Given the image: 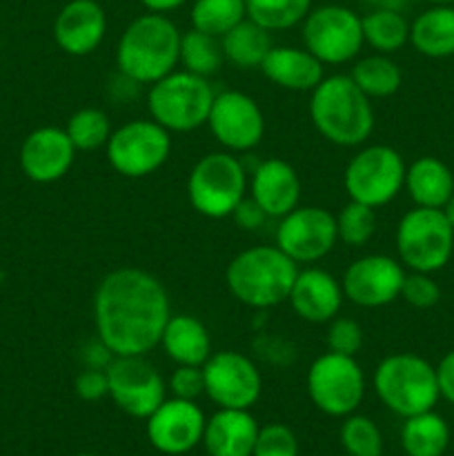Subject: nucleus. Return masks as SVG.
<instances>
[{
	"mask_svg": "<svg viewBox=\"0 0 454 456\" xmlns=\"http://www.w3.org/2000/svg\"><path fill=\"white\" fill-rule=\"evenodd\" d=\"M169 316L167 289L147 270L107 272L93 292L96 338L114 356H147L156 350Z\"/></svg>",
	"mask_w": 454,
	"mask_h": 456,
	"instance_id": "obj_1",
	"label": "nucleus"
},
{
	"mask_svg": "<svg viewBox=\"0 0 454 456\" xmlns=\"http://www.w3.org/2000/svg\"><path fill=\"white\" fill-rule=\"evenodd\" d=\"M310 120L316 132L336 147H361L374 132L372 98L350 74L325 76L310 92Z\"/></svg>",
	"mask_w": 454,
	"mask_h": 456,
	"instance_id": "obj_2",
	"label": "nucleus"
},
{
	"mask_svg": "<svg viewBox=\"0 0 454 456\" xmlns=\"http://www.w3.org/2000/svg\"><path fill=\"white\" fill-rule=\"evenodd\" d=\"M181 53V29L165 13H142L134 18L116 45V67L120 76L136 85H154L172 74Z\"/></svg>",
	"mask_w": 454,
	"mask_h": 456,
	"instance_id": "obj_3",
	"label": "nucleus"
},
{
	"mask_svg": "<svg viewBox=\"0 0 454 456\" xmlns=\"http://www.w3.org/2000/svg\"><path fill=\"white\" fill-rule=\"evenodd\" d=\"M298 265L276 245H256L236 254L225 270V283L231 297L252 310L288 303Z\"/></svg>",
	"mask_w": 454,
	"mask_h": 456,
	"instance_id": "obj_4",
	"label": "nucleus"
},
{
	"mask_svg": "<svg viewBox=\"0 0 454 456\" xmlns=\"http://www.w3.org/2000/svg\"><path fill=\"white\" fill-rule=\"evenodd\" d=\"M372 386L378 401L401 419L434 410L441 399L434 365L412 352H396L378 361Z\"/></svg>",
	"mask_w": 454,
	"mask_h": 456,
	"instance_id": "obj_5",
	"label": "nucleus"
},
{
	"mask_svg": "<svg viewBox=\"0 0 454 456\" xmlns=\"http://www.w3.org/2000/svg\"><path fill=\"white\" fill-rule=\"evenodd\" d=\"M214 96L207 78L185 69H174L165 78L150 85L147 111L169 134H187L207 125Z\"/></svg>",
	"mask_w": 454,
	"mask_h": 456,
	"instance_id": "obj_6",
	"label": "nucleus"
},
{
	"mask_svg": "<svg viewBox=\"0 0 454 456\" xmlns=\"http://www.w3.org/2000/svg\"><path fill=\"white\" fill-rule=\"evenodd\" d=\"M249 178L236 154L209 151L196 160L187 176V199L191 208L205 218H230L236 205L247 196Z\"/></svg>",
	"mask_w": 454,
	"mask_h": 456,
	"instance_id": "obj_7",
	"label": "nucleus"
},
{
	"mask_svg": "<svg viewBox=\"0 0 454 456\" xmlns=\"http://www.w3.org/2000/svg\"><path fill=\"white\" fill-rule=\"evenodd\" d=\"M396 254L409 272L443 270L454 252V230L443 209L417 208L405 212L396 225Z\"/></svg>",
	"mask_w": 454,
	"mask_h": 456,
	"instance_id": "obj_8",
	"label": "nucleus"
},
{
	"mask_svg": "<svg viewBox=\"0 0 454 456\" xmlns=\"http://www.w3.org/2000/svg\"><path fill=\"white\" fill-rule=\"evenodd\" d=\"M403 156L390 145H365L347 160L343 187L350 200L378 209L392 203L405 187Z\"/></svg>",
	"mask_w": 454,
	"mask_h": 456,
	"instance_id": "obj_9",
	"label": "nucleus"
},
{
	"mask_svg": "<svg viewBox=\"0 0 454 456\" xmlns=\"http://www.w3.org/2000/svg\"><path fill=\"white\" fill-rule=\"evenodd\" d=\"M307 396L319 412L345 419L359 410L365 396V372L356 356L325 352L307 368Z\"/></svg>",
	"mask_w": 454,
	"mask_h": 456,
	"instance_id": "obj_10",
	"label": "nucleus"
},
{
	"mask_svg": "<svg viewBox=\"0 0 454 456\" xmlns=\"http://www.w3.org/2000/svg\"><path fill=\"white\" fill-rule=\"evenodd\" d=\"M111 169L125 178H147L172 154V134L154 118L127 120L114 129L105 145Z\"/></svg>",
	"mask_w": 454,
	"mask_h": 456,
	"instance_id": "obj_11",
	"label": "nucleus"
},
{
	"mask_svg": "<svg viewBox=\"0 0 454 456\" xmlns=\"http://www.w3.org/2000/svg\"><path fill=\"white\" fill-rule=\"evenodd\" d=\"M303 25V47L323 65H345L363 49L361 16L345 4L312 7Z\"/></svg>",
	"mask_w": 454,
	"mask_h": 456,
	"instance_id": "obj_12",
	"label": "nucleus"
},
{
	"mask_svg": "<svg viewBox=\"0 0 454 456\" xmlns=\"http://www.w3.org/2000/svg\"><path fill=\"white\" fill-rule=\"evenodd\" d=\"M203 374L205 395L223 410H249L263 395L261 370L243 352H212L205 361Z\"/></svg>",
	"mask_w": 454,
	"mask_h": 456,
	"instance_id": "obj_13",
	"label": "nucleus"
},
{
	"mask_svg": "<svg viewBox=\"0 0 454 456\" xmlns=\"http://www.w3.org/2000/svg\"><path fill=\"white\" fill-rule=\"evenodd\" d=\"M276 227V248L296 265H312L328 256L338 243L336 216L316 205H298Z\"/></svg>",
	"mask_w": 454,
	"mask_h": 456,
	"instance_id": "obj_14",
	"label": "nucleus"
},
{
	"mask_svg": "<svg viewBox=\"0 0 454 456\" xmlns=\"http://www.w3.org/2000/svg\"><path fill=\"white\" fill-rule=\"evenodd\" d=\"M105 372L109 399L127 417L147 419L167 399V383L145 356H114Z\"/></svg>",
	"mask_w": 454,
	"mask_h": 456,
	"instance_id": "obj_15",
	"label": "nucleus"
},
{
	"mask_svg": "<svg viewBox=\"0 0 454 456\" xmlns=\"http://www.w3.org/2000/svg\"><path fill=\"white\" fill-rule=\"evenodd\" d=\"M207 125L218 145L231 154L252 151L265 136L263 110L249 94L239 89H227L214 96Z\"/></svg>",
	"mask_w": 454,
	"mask_h": 456,
	"instance_id": "obj_16",
	"label": "nucleus"
},
{
	"mask_svg": "<svg viewBox=\"0 0 454 456\" xmlns=\"http://www.w3.org/2000/svg\"><path fill=\"white\" fill-rule=\"evenodd\" d=\"M403 279V263L385 254H368L347 265L341 285L347 301L365 310H377L390 305L401 297Z\"/></svg>",
	"mask_w": 454,
	"mask_h": 456,
	"instance_id": "obj_17",
	"label": "nucleus"
},
{
	"mask_svg": "<svg viewBox=\"0 0 454 456\" xmlns=\"http://www.w3.org/2000/svg\"><path fill=\"white\" fill-rule=\"evenodd\" d=\"M205 423L207 419H205L203 410L196 405V401L172 396V399H165L145 419L147 441L160 454L182 456L203 444Z\"/></svg>",
	"mask_w": 454,
	"mask_h": 456,
	"instance_id": "obj_18",
	"label": "nucleus"
},
{
	"mask_svg": "<svg viewBox=\"0 0 454 456\" xmlns=\"http://www.w3.org/2000/svg\"><path fill=\"white\" fill-rule=\"evenodd\" d=\"M74 160V142L61 127H38L22 141L20 169L29 181L40 185L65 178Z\"/></svg>",
	"mask_w": 454,
	"mask_h": 456,
	"instance_id": "obj_19",
	"label": "nucleus"
},
{
	"mask_svg": "<svg viewBox=\"0 0 454 456\" xmlns=\"http://www.w3.org/2000/svg\"><path fill=\"white\" fill-rule=\"evenodd\" d=\"M107 34V13L98 0H69L53 20V40L67 56L96 52Z\"/></svg>",
	"mask_w": 454,
	"mask_h": 456,
	"instance_id": "obj_20",
	"label": "nucleus"
},
{
	"mask_svg": "<svg viewBox=\"0 0 454 456\" xmlns=\"http://www.w3.org/2000/svg\"><path fill=\"white\" fill-rule=\"evenodd\" d=\"M345 294L341 281L334 279L328 270L305 267L298 270L289 289L288 303L294 314L312 325H328L341 312Z\"/></svg>",
	"mask_w": 454,
	"mask_h": 456,
	"instance_id": "obj_21",
	"label": "nucleus"
},
{
	"mask_svg": "<svg viewBox=\"0 0 454 456\" xmlns=\"http://www.w3.org/2000/svg\"><path fill=\"white\" fill-rule=\"evenodd\" d=\"M249 199L261 205L267 218H283L301 203V178L283 159H265L249 178Z\"/></svg>",
	"mask_w": 454,
	"mask_h": 456,
	"instance_id": "obj_22",
	"label": "nucleus"
},
{
	"mask_svg": "<svg viewBox=\"0 0 454 456\" xmlns=\"http://www.w3.org/2000/svg\"><path fill=\"white\" fill-rule=\"evenodd\" d=\"M258 428L249 410L218 408L205 423L203 445L209 456H252Z\"/></svg>",
	"mask_w": 454,
	"mask_h": 456,
	"instance_id": "obj_23",
	"label": "nucleus"
},
{
	"mask_svg": "<svg viewBox=\"0 0 454 456\" xmlns=\"http://www.w3.org/2000/svg\"><path fill=\"white\" fill-rule=\"evenodd\" d=\"M261 71L270 83L288 92H312L325 78V65L305 47H272Z\"/></svg>",
	"mask_w": 454,
	"mask_h": 456,
	"instance_id": "obj_24",
	"label": "nucleus"
},
{
	"mask_svg": "<svg viewBox=\"0 0 454 456\" xmlns=\"http://www.w3.org/2000/svg\"><path fill=\"white\" fill-rule=\"evenodd\" d=\"M165 356L176 365H199L212 356V337L200 319L191 314H172L160 337Z\"/></svg>",
	"mask_w": 454,
	"mask_h": 456,
	"instance_id": "obj_25",
	"label": "nucleus"
},
{
	"mask_svg": "<svg viewBox=\"0 0 454 456\" xmlns=\"http://www.w3.org/2000/svg\"><path fill=\"white\" fill-rule=\"evenodd\" d=\"M405 190L417 208L443 209L454 194V174L436 156H421L405 169Z\"/></svg>",
	"mask_w": 454,
	"mask_h": 456,
	"instance_id": "obj_26",
	"label": "nucleus"
},
{
	"mask_svg": "<svg viewBox=\"0 0 454 456\" xmlns=\"http://www.w3.org/2000/svg\"><path fill=\"white\" fill-rule=\"evenodd\" d=\"M409 45L426 58L454 56V4H432L409 22Z\"/></svg>",
	"mask_w": 454,
	"mask_h": 456,
	"instance_id": "obj_27",
	"label": "nucleus"
},
{
	"mask_svg": "<svg viewBox=\"0 0 454 456\" xmlns=\"http://www.w3.org/2000/svg\"><path fill=\"white\" fill-rule=\"evenodd\" d=\"M221 47L225 61L231 62L236 69H261L263 61L274 45H272V31L245 18L223 36Z\"/></svg>",
	"mask_w": 454,
	"mask_h": 456,
	"instance_id": "obj_28",
	"label": "nucleus"
},
{
	"mask_svg": "<svg viewBox=\"0 0 454 456\" xmlns=\"http://www.w3.org/2000/svg\"><path fill=\"white\" fill-rule=\"evenodd\" d=\"M450 445V428L434 410L403 419L401 448L408 456H443Z\"/></svg>",
	"mask_w": 454,
	"mask_h": 456,
	"instance_id": "obj_29",
	"label": "nucleus"
},
{
	"mask_svg": "<svg viewBox=\"0 0 454 456\" xmlns=\"http://www.w3.org/2000/svg\"><path fill=\"white\" fill-rule=\"evenodd\" d=\"M365 45L377 53H396L409 43V22L401 9H369L361 16Z\"/></svg>",
	"mask_w": 454,
	"mask_h": 456,
	"instance_id": "obj_30",
	"label": "nucleus"
},
{
	"mask_svg": "<svg viewBox=\"0 0 454 456\" xmlns=\"http://www.w3.org/2000/svg\"><path fill=\"white\" fill-rule=\"evenodd\" d=\"M350 78L368 98L394 96L403 83V71L387 53H372L352 65Z\"/></svg>",
	"mask_w": 454,
	"mask_h": 456,
	"instance_id": "obj_31",
	"label": "nucleus"
},
{
	"mask_svg": "<svg viewBox=\"0 0 454 456\" xmlns=\"http://www.w3.org/2000/svg\"><path fill=\"white\" fill-rule=\"evenodd\" d=\"M223 62H225V56H223L221 38L203 34V31L194 29V27L185 31V34H181L178 65H182V69L209 78V76H214L221 69Z\"/></svg>",
	"mask_w": 454,
	"mask_h": 456,
	"instance_id": "obj_32",
	"label": "nucleus"
},
{
	"mask_svg": "<svg viewBox=\"0 0 454 456\" xmlns=\"http://www.w3.org/2000/svg\"><path fill=\"white\" fill-rule=\"evenodd\" d=\"M245 18H247L245 0H194L190 13L191 27L214 38H223Z\"/></svg>",
	"mask_w": 454,
	"mask_h": 456,
	"instance_id": "obj_33",
	"label": "nucleus"
},
{
	"mask_svg": "<svg viewBox=\"0 0 454 456\" xmlns=\"http://www.w3.org/2000/svg\"><path fill=\"white\" fill-rule=\"evenodd\" d=\"M247 18L267 31H285L305 20L312 0H245Z\"/></svg>",
	"mask_w": 454,
	"mask_h": 456,
	"instance_id": "obj_34",
	"label": "nucleus"
},
{
	"mask_svg": "<svg viewBox=\"0 0 454 456\" xmlns=\"http://www.w3.org/2000/svg\"><path fill=\"white\" fill-rule=\"evenodd\" d=\"M65 132L74 142L76 151H96L107 145L114 129H111L109 116L105 111L98 107H83L71 114Z\"/></svg>",
	"mask_w": 454,
	"mask_h": 456,
	"instance_id": "obj_35",
	"label": "nucleus"
},
{
	"mask_svg": "<svg viewBox=\"0 0 454 456\" xmlns=\"http://www.w3.org/2000/svg\"><path fill=\"white\" fill-rule=\"evenodd\" d=\"M338 240L347 248H363L377 232V209L356 200H347L336 214Z\"/></svg>",
	"mask_w": 454,
	"mask_h": 456,
	"instance_id": "obj_36",
	"label": "nucleus"
},
{
	"mask_svg": "<svg viewBox=\"0 0 454 456\" xmlns=\"http://www.w3.org/2000/svg\"><path fill=\"white\" fill-rule=\"evenodd\" d=\"M341 445L347 456H383V435L377 423L363 414L343 419Z\"/></svg>",
	"mask_w": 454,
	"mask_h": 456,
	"instance_id": "obj_37",
	"label": "nucleus"
},
{
	"mask_svg": "<svg viewBox=\"0 0 454 456\" xmlns=\"http://www.w3.org/2000/svg\"><path fill=\"white\" fill-rule=\"evenodd\" d=\"M325 346L336 354L356 356L363 350V328L354 319L334 316L325 330Z\"/></svg>",
	"mask_w": 454,
	"mask_h": 456,
	"instance_id": "obj_38",
	"label": "nucleus"
},
{
	"mask_svg": "<svg viewBox=\"0 0 454 456\" xmlns=\"http://www.w3.org/2000/svg\"><path fill=\"white\" fill-rule=\"evenodd\" d=\"M252 456H298V439L292 428L283 423H270L258 428Z\"/></svg>",
	"mask_w": 454,
	"mask_h": 456,
	"instance_id": "obj_39",
	"label": "nucleus"
},
{
	"mask_svg": "<svg viewBox=\"0 0 454 456\" xmlns=\"http://www.w3.org/2000/svg\"><path fill=\"white\" fill-rule=\"evenodd\" d=\"M417 310H430L441 301V288L427 272H409L401 285V297Z\"/></svg>",
	"mask_w": 454,
	"mask_h": 456,
	"instance_id": "obj_40",
	"label": "nucleus"
},
{
	"mask_svg": "<svg viewBox=\"0 0 454 456\" xmlns=\"http://www.w3.org/2000/svg\"><path fill=\"white\" fill-rule=\"evenodd\" d=\"M167 390L172 396L185 401H196L205 395V374L199 365H176L172 377L167 379Z\"/></svg>",
	"mask_w": 454,
	"mask_h": 456,
	"instance_id": "obj_41",
	"label": "nucleus"
},
{
	"mask_svg": "<svg viewBox=\"0 0 454 456\" xmlns=\"http://www.w3.org/2000/svg\"><path fill=\"white\" fill-rule=\"evenodd\" d=\"M76 396L87 403H96V401L109 396V383H107V372L98 368H85L76 374L74 381Z\"/></svg>",
	"mask_w": 454,
	"mask_h": 456,
	"instance_id": "obj_42",
	"label": "nucleus"
},
{
	"mask_svg": "<svg viewBox=\"0 0 454 456\" xmlns=\"http://www.w3.org/2000/svg\"><path fill=\"white\" fill-rule=\"evenodd\" d=\"M230 218H234V223L240 227V230L254 232L258 230V227H263V223L267 221V214L263 212L261 205H258L256 200L245 196V199L236 205V209L231 212Z\"/></svg>",
	"mask_w": 454,
	"mask_h": 456,
	"instance_id": "obj_43",
	"label": "nucleus"
},
{
	"mask_svg": "<svg viewBox=\"0 0 454 456\" xmlns=\"http://www.w3.org/2000/svg\"><path fill=\"white\" fill-rule=\"evenodd\" d=\"M434 370L441 399H445L448 403L454 405V350L448 352V354L439 361V365H434Z\"/></svg>",
	"mask_w": 454,
	"mask_h": 456,
	"instance_id": "obj_44",
	"label": "nucleus"
},
{
	"mask_svg": "<svg viewBox=\"0 0 454 456\" xmlns=\"http://www.w3.org/2000/svg\"><path fill=\"white\" fill-rule=\"evenodd\" d=\"M85 368H98V370H107V365L111 363V359H114V354H111L109 350H107L105 346H102V341H93L89 343L87 347H85Z\"/></svg>",
	"mask_w": 454,
	"mask_h": 456,
	"instance_id": "obj_45",
	"label": "nucleus"
},
{
	"mask_svg": "<svg viewBox=\"0 0 454 456\" xmlns=\"http://www.w3.org/2000/svg\"><path fill=\"white\" fill-rule=\"evenodd\" d=\"M138 3H141L147 12L165 13V16H167L169 12H176V9H181L187 0H138Z\"/></svg>",
	"mask_w": 454,
	"mask_h": 456,
	"instance_id": "obj_46",
	"label": "nucleus"
},
{
	"mask_svg": "<svg viewBox=\"0 0 454 456\" xmlns=\"http://www.w3.org/2000/svg\"><path fill=\"white\" fill-rule=\"evenodd\" d=\"M361 3L368 4L369 9H401L403 12V7L408 4V0H361Z\"/></svg>",
	"mask_w": 454,
	"mask_h": 456,
	"instance_id": "obj_47",
	"label": "nucleus"
},
{
	"mask_svg": "<svg viewBox=\"0 0 454 456\" xmlns=\"http://www.w3.org/2000/svg\"><path fill=\"white\" fill-rule=\"evenodd\" d=\"M443 214H445V218H448V223L452 225V230H454V194L450 196L448 203L443 205Z\"/></svg>",
	"mask_w": 454,
	"mask_h": 456,
	"instance_id": "obj_48",
	"label": "nucleus"
},
{
	"mask_svg": "<svg viewBox=\"0 0 454 456\" xmlns=\"http://www.w3.org/2000/svg\"><path fill=\"white\" fill-rule=\"evenodd\" d=\"M432 4H454V0H430Z\"/></svg>",
	"mask_w": 454,
	"mask_h": 456,
	"instance_id": "obj_49",
	"label": "nucleus"
},
{
	"mask_svg": "<svg viewBox=\"0 0 454 456\" xmlns=\"http://www.w3.org/2000/svg\"><path fill=\"white\" fill-rule=\"evenodd\" d=\"M76 456H96V454H87V452H85V454H76Z\"/></svg>",
	"mask_w": 454,
	"mask_h": 456,
	"instance_id": "obj_50",
	"label": "nucleus"
}]
</instances>
